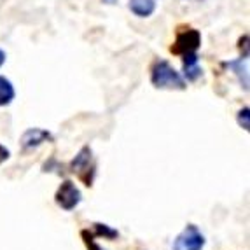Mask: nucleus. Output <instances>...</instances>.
<instances>
[{
	"label": "nucleus",
	"mask_w": 250,
	"mask_h": 250,
	"mask_svg": "<svg viewBox=\"0 0 250 250\" xmlns=\"http://www.w3.org/2000/svg\"><path fill=\"white\" fill-rule=\"evenodd\" d=\"M150 83L158 89H186V79L167 60H154L150 65Z\"/></svg>",
	"instance_id": "nucleus-1"
},
{
	"label": "nucleus",
	"mask_w": 250,
	"mask_h": 250,
	"mask_svg": "<svg viewBox=\"0 0 250 250\" xmlns=\"http://www.w3.org/2000/svg\"><path fill=\"white\" fill-rule=\"evenodd\" d=\"M70 171L86 186V188H91L93 180H95V173H96V163H95V158H93L91 147L84 146L83 149L77 152V156H75L70 163Z\"/></svg>",
	"instance_id": "nucleus-2"
},
{
	"label": "nucleus",
	"mask_w": 250,
	"mask_h": 250,
	"mask_svg": "<svg viewBox=\"0 0 250 250\" xmlns=\"http://www.w3.org/2000/svg\"><path fill=\"white\" fill-rule=\"evenodd\" d=\"M201 46V34L200 30L192 26H179L175 35V41L170 46V53L175 56H188L194 54Z\"/></svg>",
	"instance_id": "nucleus-3"
},
{
	"label": "nucleus",
	"mask_w": 250,
	"mask_h": 250,
	"mask_svg": "<svg viewBox=\"0 0 250 250\" xmlns=\"http://www.w3.org/2000/svg\"><path fill=\"white\" fill-rule=\"evenodd\" d=\"M205 243V234L198 229V226L188 224L186 229L173 240L171 250H203Z\"/></svg>",
	"instance_id": "nucleus-4"
},
{
	"label": "nucleus",
	"mask_w": 250,
	"mask_h": 250,
	"mask_svg": "<svg viewBox=\"0 0 250 250\" xmlns=\"http://www.w3.org/2000/svg\"><path fill=\"white\" fill-rule=\"evenodd\" d=\"M81 200H83V194H81L79 188L72 180L62 182V186L56 189V194H54L56 205L62 210H65V212H72L81 203Z\"/></svg>",
	"instance_id": "nucleus-5"
},
{
	"label": "nucleus",
	"mask_w": 250,
	"mask_h": 250,
	"mask_svg": "<svg viewBox=\"0 0 250 250\" xmlns=\"http://www.w3.org/2000/svg\"><path fill=\"white\" fill-rule=\"evenodd\" d=\"M53 140H54L53 135H51L49 131H46V129L30 128V129H26L25 133H23V137H21V147H23V150L35 149V147H39L41 144L53 142Z\"/></svg>",
	"instance_id": "nucleus-6"
},
{
	"label": "nucleus",
	"mask_w": 250,
	"mask_h": 250,
	"mask_svg": "<svg viewBox=\"0 0 250 250\" xmlns=\"http://www.w3.org/2000/svg\"><path fill=\"white\" fill-rule=\"evenodd\" d=\"M129 11L138 18H149L156 11V0H129Z\"/></svg>",
	"instance_id": "nucleus-7"
},
{
	"label": "nucleus",
	"mask_w": 250,
	"mask_h": 250,
	"mask_svg": "<svg viewBox=\"0 0 250 250\" xmlns=\"http://www.w3.org/2000/svg\"><path fill=\"white\" fill-rule=\"evenodd\" d=\"M182 60H184V77L188 81H191V83H194L201 75V68H200V65H198L196 53L182 56Z\"/></svg>",
	"instance_id": "nucleus-8"
},
{
	"label": "nucleus",
	"mask_w": 250,
	"mask_h": 250,
	"mask_svg": "<svg viewBox=\"0 0 250 250\" xmlns=\"http://www.w3.org/2000/svg\"><path fill=\"white\" fill-rule=\"evenodd\" d=\"M14 96H16V91H14L13 83L0 75V107L11 104L14 100Z\"/></svg>",
	"instance_id": "nucleus-9"
},
{
	"label": "nucleus",
	"mask_w": 250,
	"mask_h": 250,
	"mask_svg": "<svg viewBox=\"0 0 250 250\" xmlns=\"http://www.w3.org/2000/svg\"><path fill=\"white\" fill-rule=\"evenodd\" d=\"M93 226H95V231H91V233L95 238H107V240H114V238L119 236V233L107 224H98V222H96V224H93Z\"/></svg>",
	"instance_id": "nucleus-10"
},
{
	"label": "nucleus",
	"mask_w": 250,
	"mask_h": 250,
	"mask_svg": "<svg viewBox=\"0 0 250 250\" xmlns=\"http://www.w3.org/2000/svg\"><path fill=\"white\" fill-rule=\"evenodd\" d=\"M81 238H83L84 245L88 247V250H104L98 243H96L95 236H93V233L89 229H83L81 231Z\"/></svg>",
	"instance_id": "nucleus-11"
},
{
	"label": "nucleus",
	"mask_w": 250,
	"mask_h": 250,
	"mask_svg": "<svg viewBox=\"0 0 250 250\" xmlns=\"http://www.w3.org/2000/svg\"><path fill=\"white\" fill-rule=\"evenodd\" d=\"M9 158V150L5 149L4 146H0V163L2 161H5V159Z\"/></svg>",
	"instance_id": "nucleus-12"
},
{
	"label": "nucleus",
	"mask_w": 250,
	"mask_h": 250,
	"mask_svg": "<svg viewBox=\"0 0 250 250\" xmlns=\"http://www.w3.org/2000/svg\"><path fill=\"white\" fill-rule=\"evenodd\" d=\"M4 63H5V53L2 49H0V67H2Z\"/></svg>",
	"instance_id": "nucleus-13"
},
{
	"label": "nucleus",
	"mask_w": 250,
	"mask_h": 250,
	"mask_svg": "<svg viewBox=\"0 0 250 250\" xmlns=\"http://www.w3.org/2000/svg\"><path fill=\"white\" fill-rule=\"evenodd\" d=\"M104 2H105V4H116L117 0H104Z\"/></svg>",
	"instance_id": "nucleus-14"
}]
</instances>
